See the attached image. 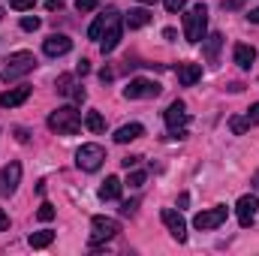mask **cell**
Here are the masks:
<instances>
[{"mask_svg": "<svg viewBox=\"0 0 259 256\" xmlns=\"http://www.w3.org/2000/svg\"><path fill=\"white\" fill-rule=\"evenodd\" d=\"M205 33H208V9H205V3H199L184 15V36H187V42L199 46L205 39Z\"/></svg>", "mask_w": 259, "mask_h": 256, "instance_id": "1", "label": "cell"}, {"mask_svg": "<svg viewBox=\"0 0 259 256\" xmlns=\"http://www.w3.org/2000/svg\"><path fill=\"white\" fill-rule=\"evenodd\" d=\"M49 127L55 130L58 136H75L81 130V115L72 106H61L49 115Z\"/></svg>", "mask_w": 259, "mask_h": 256, "instance_id": "2", "label": "cell"}, {"mask_svg": "<svg viewBox=\"0 0 259 256\" xmlns=\"http://www.w3.org/2000/svg\"><path fill=\"white\" fill-rule=\"evenodd\" d=\"M36 66V58L30 55V52H15V55H9V61L3 66V81H18L21 75H27L30 69Z\"/></svg>", "mask_w": 259, "mask_h": 256, "instance_id": "3", "label": "cell"}, {"mask_svg": "<svg viewBox=\"0 0 259 256\" xmlns=\"http://www.w3.org/2000/svg\"><path fill=\"white\" fill-rule=\"evenodd\" d=\"M103 160H106V151L100 145H94V142H88V145H81L75 151V166L81 172H97L103 166Z\"/></svg>", "mask_w": 259, "mask_h": 256, "instance_id": "4", "label": "cell"}, {"mask_svg": "<svg viewBox=\"0 0 259 256\" xmlns=\"http://www.w3.org/2000/svg\"><path fill=\"white\" fill-rule=\"evenodd\" d=\"M187 121H190L187 106H184L181 100H175V103L166 109V127H169V133H172L175 139H184V136H187Z\"/></svg>", "mask_w": 259, "mask_h": 256, "instance_id": "5", "label": "cell"}, {"mask_svg": "<svg viewBox=\"0 0 259 256\" xmlns=\"http://www.w3.org/2000/svg\"><path fill=\"white\" fill-rule=\"evenodd\" d=\"M118 42H121V15H118L115 9H109L106 30H103V36H100V52H103V55H109V52H115V49H118Z\"/></svg>", "mask_w": 259, "mask_h": 256, "instance_id": "6", "label": "cell"}, {"mask_svg": "<svg viewBox=\"0 0 259 256\" xmlns=\"http://www.w3.org/2000/svg\"><path fill=\"white\" fill-rule=\"evenodd\" d=\"M124 97L127 100H154V97H160V84L151 78H133L124 88Z\"/></svg>", "mask_w": 259, "mask_h": 256, "instance_id": "7", "label": "cell"}, {"mask_svg": "<svg viewBox=\"0 0 259 256\" xmlns=\"http://www.w3.org/2000/svg\"><path fill=\"white\" fill-rule=\"evenodd\" d=\"M91 241L94 244H100V241H112L118 232H121V223L118 220H112V217H94L91 220Z\"/></svg>", "mask_w": 259, "mask_h": 256, "instance_id": "8", "label": "cell"}, {"mask_svg": "<svg viewBox=\"0 0 259 256\" xmlns=\"http://www.w3.org/2000/svg\"><path fill=\"white\" fill-rule=\"evenodd\" d=\"M226 214H229V208H226V205H214V208H208V211L196 214L193 226H196V229H202V232L217 229V226H223V223H226Z\"/></svg>", "mask_w": 259, "mask_h": 256, "instance_id": "9", "label": "cell"}, {"mask_svg": "<svg viewBox=\"0 0 259 256\" xmlns=\"http://www.w3.org/2000/svg\"><path fill=\"white\" fill-rule=\"evenodd\" d=\"M160 217H163V223H166L169 235H172L178 244H184V241H187V223H184V217H181L175 208H163V211H160Z\"/></svg>", "mask_w": 259, "mask_h": 256, "instance_id": "10", "label": "cell"}, {"mask_svg": "<svg viewBox=\"0 0 259 256\" xmlns=\"http://www.w3.org/2000/svg\"><path fill=\"white\" fill-rule=\"evenodd\" d=\"M18 181H21V163H9L0 169V196H12L18 190Z\"/></svg>", "mask_w": 259, "mask_h": 256, "instance_id": "11", "label": "cell"}, {"mask_svg": "<svg viewBox=\"0 0 259 256\" xmlns=\"http://www.w3.org/2000/svg\"><path fill=\"white\" fill-rule=\"evenodd\" d=\"M256 211H259L256 196H241L238 205H235V214H238V223H241V226H250V223L256 220Z\"/></svg>", "mask_w": 259, "mask_h": 256, "instance_id": "12", "label": "cell"}, {"mask_svg": "<svg viewBox=\"0 0 259 256\" xmlns=\"http://www.w3.org/2000/svg\"><path fill=\"white\" fill-rule=\"evenodd\" d=\"M72 49V39L69 36H64V33H52L46 42H42V52L49 55V58H61V55H66Z\"/></svg>", "mask_w": 259, "mask_h": 256, "instance_id": "13", "label": "cell"}, {"mask_svg": "<svg viewBox=\"0 0 259 256\" xmlns=\"http://www.w3.org/2000/svg\"><path fill=\"white\" fill-rule=\"evenodd\" d=\"M27 97H30V88H27V84H21V88H9L6 94H0V106H3V109H15V106H21Z\"/></svg>", "mask_w": 259, "mask_h": 256, "instance_id": "14", "label": "cell"}, {"mask_svg": "<svg viewBox=\"0 0 259 256\" xmlns=\"http://www.w3.org/2000/svg\"><path fill=\"white\" fill-rule=\"evenodd\" d=\"M175 72H178V81H181L184 88H193L196 81L202 78V66L199 64H178Z\"/></svg>", "mask_w": 259, "mask_h": 256, "instance_id": "15", "label": "cell"}, {"mask_svg": "<svg viewBox=\"0 0 259 256\" xmlns=\"http://www.w3.org/2000/svg\"><path fill=\"white\" fill-rule=\"evenodd\" d=\"M232 58H235V64L241 66V69H250V64L256 61V49L247 46V42H238L235 52H232Z\"/></svg>", "mask_w": 259, "mask_h": 256, "instance_id": "16", "label": "cell"}, {"mask_svg": "<svg viewBox=\"0 0 259 256\" xmlns=\"http://www.w3.org/2000/svg\"><path fill=\"white\" fill-rule=\"evenodd\" d=\"M220 46H223V33H211V36H205V39H202V52H205L208 64H217Z\"/></svg>", "mask_w": 259, "mask_h": 256, "instance_id": "17", "label": "cell"}, {"mask_svg": "<svg viewBox=\"0 0 259 256\" xmlns=\"http://www.w3.org/2000/svg\"><path fill=\"white\" fill-rule=\"evenodd\" d=\"M121 178H115V175H109L106 181H103V187H100V199L103 202H112V199H121Z\"/></svg>", "mask_w": 259, "mask_h": 256, "instance_id": "18", "label": "cell"}, {"mask_svg": "<svg viewBox=\"0 0 259 256\" xmlns=\"http://www.w3.org/2000/svg\"><path fill=\"white\" fill-rule=\"evenodd\" d=\"M139 136H145V127L142 124H124V127L115 133V142L118 145H127V142H136Z\"/></svg>", "mask_w": 259, "mask_h": 256, "instance_id": "19", "label": "cell"}, {"mask_svg": "<svg viewBox=\"0 0 259 256\" xmlns=\"http://www.w3.org/2000/svg\"><path fill=\"white\" fill-rule=\"evenodd\" d=\"M124 21H127V27L139 30V27H145V24L151 21V15H148V9H130V15L124 18Z\"/></svg>", "mask_w": 259, "mask_h": 256, "instance_id": "20", "label": "cell"}, {"mask_svg": "<svg viewBox=\"0 0 259 256\" xmlns=\"http://www.w3.org/2000/svg\"><path fill=\"white\" fill-rule=\"evenodd\" d=\"M106 21H109V9H106L103 15H97V21L88 27V36H91V39H100V36H103V30H106Z\"/></svg>", "mask_w": 259, "mask_h": 256, "instance_id": "21", "label": "cell"}, {"mask_svg": "<svg viewBox=\"0 0 259 256\" xmlns=\"http://www.w3.org/2000/svg\"><path fill=\"white\" fill-rule=\"evenodd\" d=\"M52 238H55V232H49V229H42V232H33V235H30V247L42 250V247H49V244H52Z\"/></svg>", "mask_w": 259, "mask_h": 256, "instance_id": "22", "label": "cell"}, {"mask_svg": "<svg viewBox=\"0 0 259 256\" xmlns=\"http://www.w3.org/2000/svg\"><path fill=\"white\" fill-rule=\"evenodd\" d=\"M84 127L91 130V133H103V130H106V118H103L100 112H88V118H84Z\"/></svg>", "mask_w": 259, "mask_h": 256, "instance_id": "23", "label": "cell"}, {"mask_svg": "<svg viewBox=\"0 0 259 256\" xmlns=\"http://www.w3.org/2000/svg\"><path fill=\"white\" fill-rule=\"evenodd\" d=\"M229 127H232V133H238V136H241V133H247L253 124H250V118H232V121H229Z\"/></svg>", "mask_w": 259, "mask_h": 256, "instance_id": "24", "label": "cell"}, {"mask_svg": "<svg viewBox=\"0 0 259 256\" xmlns=\"http://www.w3.org/2000/svg\"><path fill=\"white\" fill-rule=\"evenodd\" d=\"M36 217H39L42 223H49V220H55V205H49V202H42V205H39V211H36Z\"/></svg>", "mask_w": 259, "mask_h": 256, "instance_id": "25", "label": "cell"}, {"mask_svg": "<svg viewBox=\"0 0 259 256\" xmlns=\"http://www.w3.org/2000/svg\"><path fill=\"white\" fill-rule=\"evenodd\" d=\"M72 84H75V81H72V75H61V78H58V94H64V97H69Z\"/></svg>", "mask_w": 259, "mask_h": 256, "instance_id": "26", "label": "cell"}, {"mask_svg": "<svg viewBox=\"0 0 259 256\" xmlns=\"http://www.w3.org/2000/svg\"><path fill=\"white\" fill-rule=\"evenodd\" d=\"M39 27V18L36 15H24L21 18V30H36Z\"/></svg>", "mask_w": 259, "mask_h": 256, "instance_id": "27", "label": "cell"}, {"mask_svg": "<svg viewBox=\"0 0 259 256\" xmlns=\"http://www.w3.org/2000/svg\"><path fill=\"white\" fill-rule=\"evenodd\" d=\"M136 208H139V199H130V202L121 205V214H124V217H133V214H136Z\"/></svg>", "mask_w": 259, "mask_h": 256, "instance_id": "28", "label": "cell"}, {"mask_svg": "<svg viewBox=\"0 0 259 256\" xmlns=\"http://www.w3.org/2000/svg\"><path fill=\"white\" fill-rule=\"evenodd\" d=\"M69 97H72V103H84V97H88V94H84V88H81V84H72Z\"/></svg>", "mask_w": 259, "mask_h": 256, "instance_id": "29", "label": "cell"}, {"mask_svg": "<svg viewBox=\"0 0 259 256\" xmlns=\"http://www.w3.org/2000/svg\"><path fill=\"white\" fill-rule=\"evenodd\" d=\"M127 184H130V187H142V184H145V172H139V169H136V172H130Z\"/></svg>", "mask_w": 259, "mask_h": 256, "instance_id": "30", "label": "cell"}, {"mask_svg": "<svg viewBox=\"0 0 259 256\" xmlns=\"http://www.w3.org/2000/svg\"><path fill=\"white\" fill-rule=\"evenodd\" d=\"M75 9L78 12H91V9H97V0H75Z\"/></svg>", "mask_w": 259, "mask_h": 256, "instance_id": "31", "label": "cell"}, {"mask_svg": "<svg viewBox=\"0 0 259 256\" xmlns=\"http://www.w3.org/2000/svg\"><path fill=\"white\" fill-rule=\"evenodd\" d=\"M33 3H36V0H9V6H12V9H18V12H24V9H30Z\"/></svg>", "mask_w": 259, "mask_h": 256, "instance_id": "32", "label": "cell"}, {"mask_svg": "<svg viewBox=\"0 0 259 256\" xmlns=\"http://www.w3.org/2000/svg\"><path fill=\"white\" fill-rule=\"evenodd\" d=\"M163 3H166V9H169V12H178L187 0H163Z\"/></svg>", "mask_w": 259, "mask_h": 256, "instance_id": "33", "label": "cell"}, {"mask_svg": "<svg viewBox=\"0 0 259 256\" xmlns=\"http://www.w3.org/2000/svg\"><path fill=\"white\" fill-rule=\"evenodd\" d=\"M88 72H91V64L81 58V61H78V66H75V75H88Z\"/></svg>", "mask_w": 259, "mask_h": 256, "instance_id": "34", "label": "cell"}, {"mask_svg": "<svg viewBox=\"0 0 259 256\" xmlns=\"http://www.w3.org/2000/svg\"><path fill=\"white\" fill-rule=\"evenodd\" d=\"M247 118H250V124H259V103H256V106H250Z\"/></svg>", "mask_w": 259, "mask_h": 256, "instance_id": "35", "label": "cell"}, {"mask_svg": "<svg viewBox=\"0 0 259 256\" xmlns=\"http://www.w3.org/2000/svg\"><path fill=\"white\" fill-rule=\"evenodd\" d=\"M139 160H142V157H124L121 163H124V169H133V166H139Z\"/></svg>", "mask_w": 259, "mask_h": 256, "instance_id": "36", "label": "cell"}, {"mask_svg": "<svg viewBox=\"0 0 259 256\" xmlns=\"http://www.w3.org/2000/svg\"><path fill=\"white\" fill-rule=\"evenodd\" d=\"M6 229H9V217L0 211V232H6Z\"/></svg>", "mask_w": 259, "mask_h": 256, "instance_id": "37", "label": "cell"}, {"mask_svg": "<svg viewBox=\"0 0 259 256\" xmlns=\"http://www.w3.org/2000/svg\"><path fill=\"white\" fill-rule=\"evenodd\" d=\"M64 3H66V0H46V6H49V9H61Z\"/></svg>", "mask_w": 259, "mask_h": 256, "instance_id": "38", "label": "cell"}, {"mask_svg": "<svg viewBox=\"0 0 259 256\" xmlns=\"http://www.w3.org/2000/svg\"><path fill=\"white\" fill-rule=\"evenodd\" d=\"M250 21H253V24H259V6L253 9V12H250Z\"/></svg>", "mask_w": 259, "mask_h": 256, "instance_id": "39", "label": "cell"}, {"mask_svg": "<svg viewBox=\"0 0 259 256\" xmlns=\"http://www.w3.org/2000/svg\"><path fill=\"white\" fill-rule=\"evenodd\" d=\"M253 187H256V190H259V172H256V175H253Z\"/></svg>", "mask_w": 259, "mask_h": 256, "instance_id": "40", "label": "cell"}, {"mask_svg": "<svg viewBox=\"0 0 259 256\" xmlns=\"http://www.w3.org/2000/svg\"><path fill=\"white\" fill-rule=\"evenodd\" d=\"M139 3H157V0H139Z\"/></svg>", "mask_w": 259, "mask_h": 256, "instance_id": "41", "label": "cell"}]
</instances>
